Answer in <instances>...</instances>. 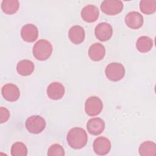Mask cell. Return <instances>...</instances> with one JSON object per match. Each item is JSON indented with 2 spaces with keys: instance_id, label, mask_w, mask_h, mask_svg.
Masks as SVG:
<instances>
[{
  "instance_id": "1",
  "label": "cell",
  "mask_w": 156,
  "mask_h": 156,
  "mask_svg": "<svg viewBox=\"0 0 156 156\" xmlns=\"http://www.w3.org/2000/svg\"><path fill=\"white\" fill-rule=\"evenodd\" d=\"M66 140L71 147L79 149L86 145L88 137L84 129L80 127H74L69 130Z\"/></svg>"
},
{
  "instance_id": "2",
  "label": "cell",
  "mask_w": 156,
  "mask_h": 156,
  "mask_svg": "<svg viewBox=\"0 0 156 156\" xmlns=\"http://www.w3.org/2000/svg\"><path fill=\"white\" fill-rule=\"evenodd\" d=\"M52 52L51 43L44 39L37 41L34 45L32 52L34 56L38 60L43 61L47 60Z\"/></svg>"
},
{
  "instance_id": "3",
  "label": "cell",
  "mask_w": 156,
  "mask_h": 156,
  "mask_svg": "<svg viewBox=\"0 0 156 156\" xmlns=\"http://www.w3.org/2000/svg\"><path fill=\"white\" fill-rule=\"evenodd\" d=\"M125 68L119 63H109L105 70V76L109 80L114 82L121 80L125 75Z\"/></svg>"
},
{
  "instance_id": "4",
  "label": "cell",
  "mask_w": 156,
  "mask_h": 156,
  "mask_svg": "<svg viewBox=\"0 0 156 156\" xmlns=\"http://www.w3.org/2000/svg\"><path fill=\"white\" fill-rule=\"evenodd\" d=\"M25 126L29 132L37 134L41 132L44 129L46 121L41 116L32 115L26 119Z\"/></svg>"
},
{
  "instance_id": "5",
  "label": "cell",
  "mask_w": 156,
  "mask_h": 156,
  "mask_svg": "<svg viewBox=\"0 0 156 156\" xmlns=\"http://www.w3.org/2000/svg\"><path fill=\"white\" fill-rule=\"evenodd\" d=\"M102 108V102L97 96H91L85 101V110L86 113L90 116H94L99 115Z\"/></svg>"
},
{
  "instance_id": "6",
  "label": "cell",
  "mask_w": 156,
  "mask_h": 156,
  "mask_svg": "<svg viewBox=\"0 0 156 156\" xmlns=\"http://www.w3.org/2000/svg\"><path fill=\"white\" fill-rule=\"evenodd\" d=\"M123 9V3L119 0H104L101 4V10L108 15L119 13Z\"/></svg>"
},
{
  "instance_id": "7",
  "label": "cell",
  "mask_w": 156,
  "mask_h": 156,
  "mask_svg": "<svg viewBox=\"0 0 156 156\" xmlns=\"http://www.w3.org/2000/svg\"><path fill=\"white\" fill-rule=\"evenodd\" d=\"M93 147L96 154L105 155L110 151L111 143L108 138L104 136H99L94 140Z\"/></svg>"
},
{
  "instance_id": "8",
  "label": "cell",
  "mask_w": 156,
  "mask_h": 156,
  "mask_svg": "<svg viewBox=\"0 0 156 156\" xmlns=\"http://www.w3.org/2000/svg\"><path fill=\"white\" fill-rule=\"evenodd\" d=\"M96 37L101 41L108 40L112 36L113 29L111 25L107 23H101L96 26L94 29Z\"/></svg>"
},
{
  "instance_id": "9",
  "label": "cell",
  "mask_w": 156,
  "mask_h": 156,
  "mask_svg": "<svg viewBox=\"0 0 156 156\" xmlns=\"http://www.w3.org/2000/svg\"><path fill=\"white\" fill-rule=\"evenodd\" d=\"M1 93L4 98L10 102L16 101L20 96L18 87L16 85L10 83H7L2 87Z\"/></svg>"
},
{
  "instance_id": "10",
  "label": "cell",
  "mask_w": 156,
  "mask_h": 156,
  "mask_svg": "<svg viewBox=\"0 0 156 156\" xmlns=\"http://www.w3.org/2000/svg\"><path fill=\"white\" fill-rule=\"evenodd\" d=\"M124 21L129 27L132 29H137L143 26V17L139 12L132 11L126 15Z\"/></svg>"
},
{
  "instance_id": "11",
  "label": "cell",
  "mask_w": 156,
  "mask_h": 156,
  "mask_svg": "<svg viewBox=\"0 0 156 156\" xmlns=\"http://www.w3.org/2000/svg\"><path fill=\"white\" fill-rule=\"evenodd\" d=\"M65 94V87L60 82H54L49 85L47 88L48 96L53 100L61 99Z\"/></svg>"
},
{
  "instance_id": "12",
  "label": "cell",
  "mask_w": 156,
  "mask_h": 156,
  "mask_svg": "<svg viewBox=\"0 0 156 156\" xmlns=\"http://www.w3.org/2000/svg\"><path fill=\"white\" fill-rule=\"evenodd\" d=\"M88 132L93 135L101 134L105 129V122L100 118L90 119L87 123Z\"/></svg>"
},
{
  "instance_id": "13",
  "label": "cell",
  "mask_w": 156,
  "mask_h": 156,
  "mask_svg": "<svg viewBox=\"0 0 156 156\" xmlns=\"http://www.w3.org/2000/svg\"><path fill=\"white\" fill-rule=\"evenodd\" d=\"M81 17L86 22L92 23L98 19L99 14L98 8L91 4L85 6L81 10Z\"/></svg>"
},
{
  "instance_id": "14",
  "label": "cell",
  "mask_w": 156,
  "mask_h": 156,
  "mask_svg": "<svg viewBox=\"0 0 156 156\" xmlns=\"http://www.w3.org/2000/svg\"><path fill=\"white\" fill-rule=\"evenodd\" d=\"M38 31L37 27L32 24L24 25L21 30V35L23 40L27 42H33L38 37Z\"/></svg>"
},
{
  "instance_id": "15",
  "label": "cell",
  "mask_w": 156,
  "mask_h": 156,
  "mask_svg": "<svg viewBox=\"0 0 156 156\" xmlns=\"http://www.w3.org/2000/svg\"><path fill=\"white\" fill-rule=\"evenodd\" d=\"M105 49L104 45L95 43L91 45L88 50V55L91 60L97 62L101 60L105 56Z\"/></svg>"
},
{
  "instance_id": "16",
  "label": "cell",
  "mask_w": 156,
  "mask_h": 156,
  "mask_svg": "<svg viewBox=\"0 0 156 156\" xmlns=\"http://www.w3.org/2000/svg\"><path fill=\"white\" fill-rule=\"evenodd\" d=\"M85 30L83 28L80 26L76 25L71 27L69 30V38L72 43L78 44L83 42L85 38Z\"/></svg>"
},
{
  "instance_id": "17",
  "label": "cell",
  "mask_w": 156,
  "mask_h": 156,
  "mask_svg": "<svg viewBox=\"0 0 156 156\" xmlns=\"http://www.w3.org/2000/svg\"><path fill=\"white\" fill-rule=\"evenodd\" d=\"M17 72L22 76H29L34 70V65L29 60H22L16 65Z\"/></svg>"
},
{
  "instance_id": "18",
  "label": "cell",
  "mask_w": 156,
  "mask_h": 156,
  "mask_svg": "<svg viewBox=\"0 0 156 156\" xmlns=\"http://www.w3.org/2000/svg\"><path fill=\"white\" fill-rule=\"evenodd\" d=\"M138 151L141 156H154L156 154V144L153 141H144L140 144Z\"/></svg>"
},
{
  "instance_id": "19",
  "label": "cell",
  "mask_w": 156,
  "mask_h": 156,
  "mask_svg": "<svg viewBox=\"0 0 156 156\" xmlns=\"http://www.w3.org/2000/svg\"><path fill=\"white\" fill-rule=\"evenodd\" d=\"M153 46V41L151 38L147 36H141L139 37L136 42V49L143 53L149 51Z\"/></svg>"
},
{
  "instance_id": "20",
  "label": "cell",
  "mask_w": 156,
  "mask_h": 156,
  "mask_svg": "<svg viewBox=\"0 0 156 156\" xmlns=\"http://www.w3.org/2000/svg\"><path fill=\"white\" fill-rule=\"evenodd\" d=\"M20 3L18 0H3L1 2V9L6 14H13L19 9Z\"/></svg>"
},
{
  "instance_id": "21",
  "label": "cell",
  "mask_w": 156,
  "mask_h": 156,
  "mask_svg": "<svg viewBox=\"0 0 156 156\" xmlns=\"http://www.w3.org/2000/svg\"><path fill=\"white\" fill-rule=\"evenodd\" d=\"M140 9L144 14H152L156 10V2L154 0H142L140 2Z\"/></svg>"
},
{
  "instance_id": "22",
  "label": "cell",
  "mask_w": 156,
  "mask_h": 156,
  "mask_svg": "<svg viewBox=\"0 0 156 156\" xmlns=\"http://www.w3.org/2000/svg\"><path fill=\"white\" fill-rule=\"evenodd\" d=\"M27 154L26 146L21 142L15 143L11 147V155L12 156H26Z\"/></svg>"
},
{
  "instance_id": "23",
  "label": "cell",
  "mask_w": 156,
  "mask_h": 156,
  "mask_svg": "<svg viewBox=\"0 0 156 156\" xmlns=\"http://www.w3.org/2000/svg\"><path fill=\"white\" fill-rule=\"evenodd\" d=\"M47 154L49 156H63L65 155V151L61 145L54 144L49 147Z\"/></svg>"
},
{
  "instance_id": "24",
  "label": "cell",
  "mask_w": 156,
  "mask_h": 156,
  "mask_svg": "<svg viewBox=\"0 0 156 156\" xmlns=\"http://www.w3.org/2000/svg\"><path fill=\"white\" fill-rule=\"evenodd\" d=\"M0 113H1V119H0V122L1 123H4L6 122L9 117H10V112L5 107H1L0 108Z\"/></svg>"
}]
</instances>
